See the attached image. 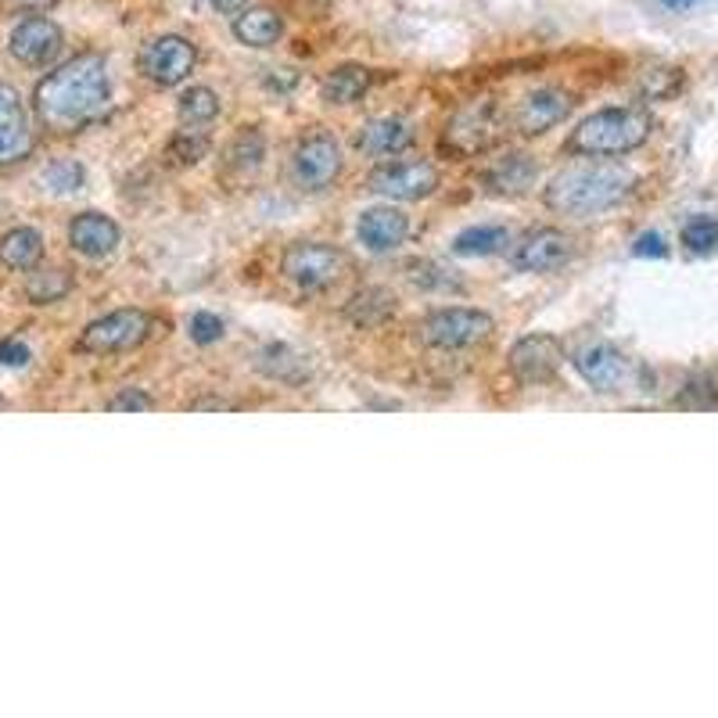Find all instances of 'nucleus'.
Instances as JSON below:
<instances>
[{"mask_svg":"<svg viewBox=\"0 0 718 718\" xmlns=\"http://www.w3.org/2000/svg\"><path fill=\"white\" fill-rule=\"evenodd\" d=\"M224 320L216 317V312H194L191 323H187V334H191V342H198V345H216L219 338H224Z\"/></svg>","mask_w":718,"mask_h":718,"instance_id":"obj_34","label":"nucleus"},{"mask_svg":"<svg viewBox=\"0 0 718 718\" xmlns=\"http://www.w3.org/2000/svg\"><path fill=\"white\" fill-rule=\"evenodd\" d=\"M356 238L363 248H371V252H396V248L410 238V216H402L399 208H391V205L367 208L356 224Z\"/></svg>","mask_w":718,"mask_h":718,"instance_id":"obj_17","label":"nucleus"},{"mask_svg":"<svg viewBox=\"0 0 718 718\" xmlns=\"http://www.w3.org/2000/svg\"><path fill=\"white\" fill-rule=\"evenodd\" d=\"M33 151V126L15 87L0 83V166H11Z\"/></svg>","mask_w":718,"mask_h":718,"instance_id":"obj_14","label":"nucleus"},{"mask_svg":"<svg viewBox=\"0 0 718 718\" xmlns=\"http://www.w3.org/2000/svg\"><path fill=\"white\" fill-rule=\"evenodd\" d=\"M683 244L689 252H711L718 248V219L715 216H697L683 227Z\"/></svg>","mask_w":718,"mask_h":718,"instance_id":"obj_32","label":"nucleus"},{"mask_svg":"<svg viewBox=\"0 0 718 718\" xmlns=\"http://www.w3.org/2000/svg\"><path fill=\"white\" fill-rule=\"evenodd\" d=\"M574 101L571 94L557 87H543V90H532L528 98L517 101V112H514V129L521 137H543L546 129L560 126L571 115Z\"/></svg>","mask_w":718,"mask_h":718,"instance_id":"obj_13","label":"nucleus"},{"mask_svg":"<svg viewBox=\"0 0 718 718\" xmlns=\"http://www.w3.org/2000/svg\"><path fill=\"white\" fill-rule=\"evenodd\" d=\"M675 407H683V410H715L718 407V381L711 374L689 377V381L679 388Z\"/></svg>","mask_w":718,"mask_h":718,"instance_id":"obj_29","label":"nucleus"},{"mask_svg":"<svg viewBox=\"0 0 718 718\" xmlns=\"http://www.w3.org/2000/svg\"><path fill=\"white\" fill-rule=\"evenodd\" d=\"M565 363V349L554 334H528L514 342V349L506 352V367H511L514 381L521 385H543L560 371Z\"/></svg>","mask_w":718,"mask_h":718,"instance_id":"obj_10","label":"nucleus"},{"mask_svg":"<svg viewBox=\"0 0 718 718\" xmlns=\"http://www.w3.org/2000/svg\"><path fill=\"white\" fill-rule=\"evenodd\" d=\"M198 65V50L187 36H159V41L144 44L140 50V72L159 87H176L180 80H187Z\"/></svg>","mask_w":718,"mask_h":718,"instance_id":"obj_9","label":"nucleus"},{"mask_svg":"<svg viewBox=\"0 0 718 718\" xmlns=\"http://www.w3.org/2000/svg\"><path fill=\"white\" fill-rule=\"evenodd\" d=\"M574 371H579L582 381L593 385L596 391H618L625 381H629V360H625L615 345H604V342L579 349Z\"/></svg>","mask_w":718,"mask_h":718,"instance_id":"obj_15","label":"nucleus"},{"mask_svg":"<svg viewBox=\"0 0 718 718\" xmlns=\"http://www.w3.org/2000/svg\"><path fill=\"white\" fill-rule=\"evenodd\" d=\"M568 259H571L568 233L543 227V230H535V233H528L525 241H521V248L514 252V266L525 270V273H554V270L565 266Z\"/></svg>","mask_w":718,"mask_h":718,"instance_id":"obj_16","label":"nucleus"},{"mask_svg":"<svg viewBox=\"0 0 718 718\" xmlns=\"http://www.w3.org/2000/svg\"><path fill=\"white\" fill-rule=\"evenodd\" d=\"M535 180H539V162L532 159V155H506L500 159L492 169H486V176H481V184H486L489 194H500V198H514V194H525Z\"/></svg>","mask_w":718,"mask_h":718,"instance_id":"obj_19","label":"nucleus"},{"mask_svg":"<svg viewBox=\"0 0 718 718\" xmlns=\"http://www.w3.org/2000/svg\"><path fill=\"white\" fill-rule=\"evenodd\" d=\"M155 331V317L144 309H115L109 317L87 323L80 334V349L94 352V356H112V352H129L144 345Z\"/></svg>","mask_w":718,"mask_h":718,"instance_id":"obj_5","label":"nucleus"},{"mask_svg":"<svg viewBox=\"0 0 718 718\" xmlns=\"http://www.w3.org/2000/svg\"><path fill=\"white\" fill-rule=\"evenodd\" d=\"M123 241V230L112 216L104 213H80L69 224V244L87 259H104L112 255Z\"/></svg>","mask_w":718,"mask_h":718,"instance_id":"obj_18","label":"nucleus"},{"mask_svg":"<svg viewBox=\"0 0 718 718\" xmlns=\"http://www.w3.org/2000/svg\"><path fill=\"white\" fill-rule=\"evenodd\" d=\"M44 259V233L33 227H15L0 238V263L8 270H36Z\"/></svg>","mask_w":718,"mask_h":718,"instance_id":"obj_25","label":"nucleus"},{"mask_svg":"<svg viewBox=\"0 0 718 718\" xmlns=\"http://www.w3.org/2000/svg\"><path fill=\"white\" fill-rule=\"evenodd\" d=\"M61 44H65L61 25L50 22V19H41V15L22 19L15 30H11V36H8L11 58L22 61V65H30V69H41V65L55 61Z\"/></svg>","mask_w":718,"mask_h":718,"instance_id":"obj_11","label":"nucleus"},{"mask_svg":"<svg viewBox=\"0 0 718 718\" xmlns=\"http://www.w3.org/2000/svg\"><path fill=\"white\" fill-rule=\"evenodd\" d=\"M87 184V169L76 159H58L44 169V187L55 194H76Z\"/></svg>","mask_w":718,"mask_h":718,"instance_id":"obj_30","label":"nucleus"},{"mask_svg":"<svg viewBox=\"0 0 718 718\" xmlns=\"http://www.w3.org/2000/svg\"><path fill=\"white\" fill-rule=\"evenodd\" d=\"M11 8L15 11H36V15H41V11H50L58 4V0H8Z\"/></svg>","mask_w":718,"mask_h":718,"instance_id":"obj_38","label":"nucleus"},{"mask_svg":"<svg viewBox=\"0 0 718 718\" xmlns=\"http://www.w3.org/2000/svg\"><path fill=\"white\" fill-rule=\"evenodd\" d=\"M233 36H238L244 47L263 50V47H273L284 36V22H281L277 11H270V8H248L233 19Z\"/></svg>","mask_w":718,"mask_h":718,"instance_id":"obj_22","label":"nucleus"},{"mask_svg":"<svg viewBox=\"0 0 718 718\" xmlns=\"http://www.w3.org/2000/svg\"><path fill=\"white\" fill-rule=\"evenodd\" d=\"M205 151H208V134L202 126H184L173 137V144H169V159L176 166H194L198 159H205Z\"/></svg>","mask_w":718,"mask_h":718,"instance_id":"obj_31","label":"nucleus"},{"mask_svg":"<svg viewBox=\"0 0 718 718\" xmlns=\"http://www.w3.org/2000/svg\"><path fill=\"white\" fill-rule=\"evenodd\" d=\"M632 252L636 255H647V259H664V255H669V244H664L661 233L647 230V233H639V238H636Z\"/></svg>","mask_w":718,"mask_h":718,"instance_id":"obj_37","label":"nucleus"},{"mask_svg":"<svg viewBox=\"0 0 718 718\" xmlns=\"http://www.w3.org/2000/svg\"><path fill=\"white\" fill-rule=\"evenodd\" d=\"M391 312H396V295H391L388 287H360V292L349 298L345 320H352L363 331H371V328H381L385 320H391Z\"/></svg>","mask_w":718,"mask_h":718,"instance_id":"obj_23","label":"nucleus"},{"mask_svg":"<svg viewBox=\"0 0 718 718\" xmlns=\"http://www.w3.org/2000/svg\"><path fill=\"white\" fill-rule=\"evenodd\" d=\"M281 273L303 292H328L349 273V255L323 241H298L284 252Z\"/></svg>","mask_w":718,"mask_h":718,"instance_id":"obj_4","label":"nucleus"},{"mask_svg":"<svg viewBox=\"0 0 718 718\" xmlns=\"http://www.w3.org/2000/svg\"><path fill=\"white\" fill-rule=\"evenodd\" d=\"M661 4L669 8V11H689V8L697 4V0H661Z\"/></svg>","mask_w":718,"mask_h":718,"instance_id":"obj_40","label":"nucleus"},{"mask_svg":"<svg viewBox=\"0 0 718 718\" xmlns=\"http://www.w3.org/2000/svg\"><path fill=\"white\" fill-rule=\"evenodd\" d=\"M30 360H33L30 345L15 342V338H4V342H0V367H25Z\"/></svg>","mask_w":718,"mask_h":718,"instance_id":"obj_36","label":"nucleus"},{"mask_svg":"<svg viewBox=\"0 0 718 718\" xmlns=\"http://www.w3.org/2000/svg\"><path fill=\"white\" fill-rule=\"evenodd\" d=\"M263 155H266V140L259 137L255 129H248V134H241L230 144V162L238 169H255L259 162H263Z\"/></svg>","mask_w":718,"mask_h":718,"instance_id":"obj_33","label":"nucleus"},{"mask_svg":"<svg viewBox=\"0 0 718 718\" xmlns=\"http://www.w3.org/2000/svg\"><path fill=\"white\" fill-rule=\"evenodd\" d=\"M255 371L270 377V381H284V385H303L309 377L306 360L298 356L292 345H281V342L255 352Z\"/></svg>","mask_w":718,"mask_h":718,"instance_id":"obj_24","label":"nucleus"},{"mask_svg":"<svg viewBox=\"0 0 718 718\" xmlns=\"http://www.w3.org/2000/svg\"><path fill=\"white\" fill-rule=\"evenodd\" d=\"M650 137L643 109H600L571 129L568 151L574 155H629Z\"/></svg>","mask_w":718,"mask_h":718,"instance_id":"obj_3","label":"nucleus"},{"mask_svg":"<svg viewBox=\"0 0 718 718\" xmlns=\"http://www.w3.org/2000/svg\"><path fill=\"white\" fill-rule=\"evenodd\" d=\"M176 115L184 126H208L219 115V98L216 90L208 87H191L180 94V104H176Z\"/></svg>","mask_w":718,"mask_h":718,"instance_id":"obj_27","label":"nucleus"},{"mask_svg":"<svg viewBox=\"0 0 718 718\" xmlns=\"http://www.w3.org/2000/svg\"><path fill=\"white\" fill-rule=\"evenodd\" d=\"M374 87V72L367 69V65H356V61H349V65H338V69L328 72V80H323L320 87V94L328 104H352V101H360L367 90Z\"/></svg>","mask_w":718,"mask_h":718,"instance_id":"obj_21","label":"nucleus"},{"mask_svg":"<svg viewBox=\"0 0 718 718\" xmlns=\"http://www.w3.org/2000/svg\"><path fill=\"white\" fill-rule=\"evenodd\" d=\"M342 176V148L328 129H309L292 151V180L303 191H328Z\"/></svg>","mask_w":718,"mask_h":718,"instance_id":"obj_7","label":"nucleus"},{"mask_svg":"<svg viewBox=\"0 0 718 718\" xmlns=\"http://www.w3.org/2000/svg\"><path fill=\"white\" fill-rule=\"evenodd\" d=\"M632 191V173L622 166H571L546 187V205L560 216L593 219L615 208Z\"/></svg>","mask_w":718,"mask_h":718,"instance_id":"obj_2","label":"nucleus"},{"mask_svg":"<svg viewBox=\"0 0 718 718\" xmlns=\"http://www.w3.org/2000/svg\"><path fill=\"white\" fill-rule=\"evenodd\" d=\"M0 410H4V399H0Z\"/></svg>","mask_w":718,"mask_h":718,"instance_id":"obj_41","label":"nucleus"},{"mask_svg":"<svg viewBox=\"0 0 718 718\" xmlns=\"http://www.w3.org/2000/svg\"><path fill=\"white\" fill-rule=\"evenodd\" d=\"M417 129L407 119H396V115H385V119H371L360 129V151L374 155V159H385V155H402L413 144Z\"/></svg>","mask_w":718,"mask_h":718,"instance_id":"obj_20","label":"nucleus"},{"mask_svg":"<svg viewBox=\"0 0 718 718\" xmlns=\"http://www.w3.org/2000/svg\"><path fill=\"white\" fill-rule=\"evenodd\" d=\"M69 287H72L69 270H36L30 284H25V295H30V303L36 306H50V303H58L61 295H69Z\"/></svg>","mask_w":718,"mask_h":718,"instance_id":"obj_28","label":"nucleus"},{"mask_svg":"<svg viewBox=\"0 0 718 718\" xmlns=\"http://www.w3.org/2000/svg\"><path fill=\"white\" fill-rule=\"evenodd\" d=\"M495 109L492 104H471V109H460L449 119L446 126V134H442V148H446L449 155H478V151H486L489 144L495 140Z\"/></svg>","mask_w":718,"mask_h":718,"instance_id":"obj_12","label":"nucleus"},{"mask_svg":"<svg viewBox=\"0 0 718 718\" xmlns=\"http://www.w3.org/2000/svg\"><path fill=\"white\" fill-rule=\"evenodd\" d=\"M511 244V233L503 227H492V224H478V227H467L453 238V252L456 255H467V259H481V255H495Z\"/></svg>","mask_w":718,"mask_h":718,"instance_id":"obj_26","label":"nucleus"},{"mask_svg":"<svg viewBox=\"0 0 718 718\" xmlns=\"http://www.w3.org/2000/svg\"><path fill=\"white\" fill-rule=\"evenodd\" d=\"M109 410L112 413H144V410H155V399L144 388H123L119 396L109 399Z\"/></svg>","mask_w":718,"mask_h":718,"instance_id":"obj_35","label":"nucleus"},{"mask_svg":"<svg viewBox=\"0 0 718 718\" xmlns=\"http://www.w3.org/2000/svg\"><path fill=\"white\" fill-rule=\"evenodd\" d=\"M208 4H213L219 15H241L248 0H208Z\"/></svg>","mask_w":718,"mask_h":718,"instance_id":"obj_39","label":"nucleus"},{"mask_svg":"<svg viewBox=\"0 0 718 718\" xmlns=\"http://www.w3.org/2000/svg\"><path fill=\"white\" fill-rule=\"evenodd\" d=\"M112 104L109 65L101 55H76L47 72L33 90L36 119L50 134H76L98 123Z\"/></svg>","mask_w":718,"mask_h":718,"instance_id":"obj_1","label":"nucleus"},{"mask_svg":"<svg viewBox=\"0 0 718 718\" xmlns=\"http://www.w3.org/2000/svg\"><path fill=\"white\" fill-rule=\"evenodd\" d=\"M495 331V320L489 312L481 309H460V306H449V309H435L431 317H424L421 323V342L428 349H471L478 342Z\"/></svg>","mask_w":718,"mask_h":718,"instance_id":"obj_6","label":"nucleus"},{"mask_svg":"<svg viewBox=\"0 0 718 718\" xmlns=\"http://www.w3.org/2000/svg\"><path fill=\"white\" fill-rule=\"evenodd\" d=\"M438 166L424 162V159H410V162H391L374 169L367 180V191L381 194L391 202H424L438 191Z\"/></svg>","mask_w":718,"mask_h":718,"instance_id":"obj_8","label":"nucleus"}]
</instances>
